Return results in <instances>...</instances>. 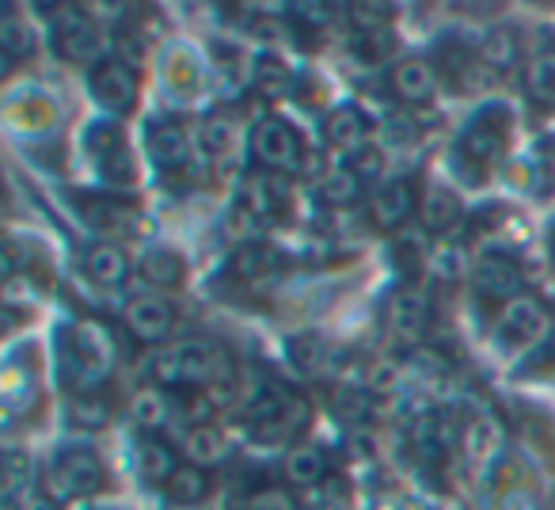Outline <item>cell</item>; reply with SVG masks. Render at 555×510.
<instances>
[{
    "instance_id": "obj_9",
    "label": "cell",
    "mask_w": 555,
    "mask_h": 510,
    "mask_svg": "<svg viewBox=\"0 0 555 510\" xmlns=\"http://www.w3.org/2000/svg\"><path fill=\"white\" fill-rule=\"evenodd\" d=\"M476 282L487 297H499L502 305L521 297V271L509 259H502V255H491V259H483L476 267Z\"/></svg>"
},
{
    "instance_id": "obj_7",
    "label": "cell",
    "mask_w": 555,
    "mask_h": 510,
    "mask_svg": "<svg viewBox=\"0 0 555 510\" xmlns=\"http://www.w3.org/2000/svg\"><path fill=\"white\" fill-rule=\"evenodd\" d=\"M126 320H130V332L145 343H160L164 335L176 328L171 305L160 302V297H138V302L130 305V313H126Z\"/></svg>"
},
{
    "instance_id": "obj_17",
    "label": "cell",
    "mask_w": 555,
    "mask_h": 510,
    "mask_svg": "<svg viewBox=\"0 0 555 510\" xmlns=\"http://www.w3.org/2000/svg\"><path fill=\"white\" fill-rule=\"evenodd\" d=\"M164 492H168V499H171V507H198L202 499L209 495V480H206V472L198 469V464H179L176 469V476L164 484Z\"/></svg>"
},
{
    "instance_id": "obj_36",
    "label": "cell",
    "mask_w": 555,
    "mask_h": 510,
    "mask_svg": "<svg viewBox=\"0 0 555 510\" xmlns=\"http://www.w3.org/2000/svg\"><path fill=\"white\" fill-rule=\"evenodd\" d=\"M396 385V370L388 362H377L370 370V388H377V393H385V388Z\"/></svg>"
},
{
    "instance_id": "obj_25",
    "label": "cell",
    "mask_w": 555,
    "mask_h": 510,
    "mask_svg": "<svg viewBox=\"0 0 555 510\" xmlns=\"http://www.w3.org/2000/svg\"><path fill=\"white\" fill-rule=\"evenodd\" d=\"M525 80H529V92L537 95V100L555 103V50H547V54L532 58L529 73H525Z\"/></svg>"
},
{
    "instance_id": "obj_29",
    "label": "cell",
    "mask_w": 555,
    "mask_h": 510,
    "mask_svg": "<svg viewBox=\"0 0 555 510\" xmlns=\"http://www.w3.org/2000/svg\"><path fill=\"white\" fill-rule=\"evenodd\" d=\"M31 42H35L31 27H27L16 12H9V16L0 20V47L9 50V54H27V50H31Z\"/></svg>"
},
{
    "instance_id": "obj_5",
    "label": "cell",
    "mask_w": 555,
    "mask_h": 510,
    "mask_svg": "<svg viewBox=\"0 0 555 510\" xmlns=\"http://www.w3.org/2000/svg\"><path fill=\"white\" fill-rule=\"evenodd\" d=\"M370 209L377 217V225L385 229H400L411 214H415V194L403 179H385V183L373 187V199H370Z\"/></svg>"
},
{
    "instance_id": "obj_12",
    "label": "cell",
    "mask_w": 555,
    "mask_h": 510,
    "mask_svg": "<svg viewBox=\"0 0 555 510\" xmlns=\"http://www.w3.org/2000/svg\"><path fill=\"white\" fill-rule=\"evenodd\" d=\"M85 271H88V279L100 282V286H122L126 275H130V259L122 255V247L95 244L92 252L85 255Z\"/></svg>"
},
{
    "instance_id": "obj_10",
    "label": "cell",
    "mask_w": 555,
    "mask_h": 510,
    "mask_svg": "<svg viewBox=\"0 0 555 510\" xmlns=\"http://www.w3.org/2000/svg\"><path fill=\"white\" fill-rule=\"evenodd\" d=\"M456 217H461V199H456V191H449L446 183L426 187L423 199H418V221L430 232H446Z\"/></svg>"
},
{
    "instance_id": "obj_1",
    "label": "cell",
    "mask_w": 555,
    "mask_h": 510,
    "mask_svg": "<svg viewBox=\"0 0 555 510\" xmlns=\"http://www.w3.org/2000/svg\"><path fill=\"white\" fill-rule=\"evenodd\" d=\"M224 355L221 347L206 340H183L168 350H156V355L145 358V370L153 373L164 385H206V381H217L224 373Z\"/></svg>"
},
{
    "instance_id": "obj_13",
    "label": "cell",
    "mask_w": 555,
    "mask_h": 510,
    "mask_svg": "<svg viewBox=\"0 0 555 510\" xmlns=\"http://www.w3.org/2000/svg\"><path fill=\"white\" fill-rule=\"evenodd\" d=\"M138 271H141V279H145L149 286L171 290V286H179V282H183L186 267H183V259L171 252V247H149V252L141 255Z\"/></svg>"
},
{
    "instance_id": "obj_33",
    "label": "cell",
    "mask_w": 555,
    "mask_h": 510,
    "mask_svg": "<svg viewBox=\"0 0 555 510\" xmlns=\"http://www.w3.org/2000/svg\"><path fill=\"white\" fill-rule=\"evenodd\" d=\"M244 510H297L294 502H289V495L286 492H255L251 499L244 502Z\"/></svg>"
},
{
    "instance_id": "obj_3",
    "label": "cell",
    "mask_w": 555,
    "mask_h": 510,
    "mask_svg": "<svg viewBox=\"0 0 555 510\" xmlns=\"http://www.w3.org/2000/svg\"><path fill=\"white\" fill-rule=\"evenodd\" d=\"M255 156L274 171H301L305 168V145L294 133V126L286 118H262L255 126Z\"/></svg>"
},
{
    "instance_id": "obj_38",
    "label": "cell",
    "mask_w": 555,
    "mask_h": 510,
    "mask_svg": "<svg viewBox=\"0 0 555 510\" xmlns=\"http://www.w3.org/2000/svg\"><path fill=\"white\" fill-rule=\"evenodd\" d=\"M297 16L312 20V24H324V20H332V9H297Z\"/></svg>"
},
{
    "instance_id": "obj_37",
    "label": "cell",
    "mask_w": 555,
    "mask_h": 510,
    "mask_svg": "<svg viewBox=\"0 0 555 510\" xmlns=\"http://www.w3.org/2000/svg\"><path fill=\"white\" fill-rule=\"evenodd\" d=\"M502 510H537V502H532L529 492H521V487H514V492L502 499Z\"/></svg>"
},
{
    "instance_id": "obj_31",
    "label": "cell",
    "mask_w": 555,
    "mask_h": 510,
    "mask_svg": "<svg viewBox=\"0 0 555 510\" xmlns=\"http://www.w3.org/2000/svg\"><path fill=\"white\" fill-rule=\"evenodd\" d=\"M133 419H138L141 426H160L164 419H168V400L149 388V393H141L138 400H133Z\"/></svg>"
},
{
    "instance_id": "obj_18",
    "label": "cell",
    "mask_w": 555,
    "mask_h": 510,
    "mask_svg": "<svg viewBox=\"0 0 555 510\" xmlns=\"http://www.w3.org/2000/svg\"><path fill=\"white\" fill-rule=\"evenodd\" d=\"M138 469H141V476L145 480H153V484H168L171 476H176V454H171L164 442H141V449H138Z\"/></svg>"
},
{
    "instance_id": "obj_2",
    "label": "cell",
    "mask_w": 555,
    "mask_h": 510,
    "mask_svg": "<svg viewBox=\"0 0 555 510\" xmlns=\"http://www.w3.org/2000/svg\"><path fill=\"white\" fill-rule=\"evenodd\" d=\"M103 480L100 469V457L92 449H65V454L54 457L47 472V487H50V499H80V495H92Z\"/></svg>"
},
{
    "instance_id": "obj_35",
    "label": "cell",
    "mask_w": 555,
    "mask_h": 510,
    "mask_svg": "<svg viewBox=\"0 0 555 510\" xmlns=\"http://www.w3.org/2000/svg\"><path fill=\"white\" fill-rule=\"evenodd\" d=\"M354 171L362 179H373L380 171V156H377V149H362V153L354 156Z\"/></svg>"
},
{
    "instance_id": "obj_21",
    "label": "cell",
    "mask_w": 555,
    "mask_h": 510,
    "mask_svg": "<svg viewBox=\"0 0 555 510\" xmlns=\"http://www.w3.org/2000/svg\"><path fill=\"white\" fill-rule=\"evenodd\" d=\"M320 194H324L332 206H350V202L362 194V176H358L354 168H335L324 176V183H320Z\"/></svg>"
},
{
    "instance_id": "obj_8",
    "label": "cell",
    "mask_w": 555,
    "mask_h": 510,
    "mask_svg": "<svg viewBox=\"0 0 555 510\" xmlns=\"http://www.w3.org/2000/svg\"><path fill=\"white\" fill-rule=\"evenodd\" d=\"M426 320H430V305H426V297L418 294V290L408 286L388 302V324H392V332L403 335V340H418Z\"/></svg>"
},
{
    "instance_id": "obj_20",
    "label": "cell",
    "mask_w": 555,
    "mask_h": 510,
    "mask_svg": "<svg viewBox=\"0 0 555 510\" xmlns=\"http://www.w3.org/2000/svg\"><path fill=\"white\" fill-rule=\"evenodd\" d=\"M232 267H236L240 279H267V275H274L278 255L267 244H244L236 252V259H232Z\"/></svg>"
},
{
    "instance_id": "obj_11",
    "label": "cell",
    "mask_w": 555,
    "mask_h": 510,
    "mask_svg": "<svg viewBox=\"0 0 555 510\" xmlns=\"http://www.w3.org/2000/svg\"><path fill=\"white\" fill-rule=\"evenodd\" d=\"M186 156H191V138L179 126L160 123L149 130V161L156 168H179V164H186Z\"/></svg>"
},
{
    "instance_id": "obj_6",
    "label": "cell",
    "mask_w": 555,
    "mask_h": 510,
    "mask_svg": "<svg viewBox=\"0 0 555 510\" xmlns=\"http://www.w3.org/2000/svg\"><path fill=\"white\" fill-rule=\"evenodd\" d=\"M92 88H95V100H100L103 107H111V111H126L133 103V95H138V80H133V73L126 69L122 62L95 65Z\"/></svg>"
},
{
    "instance_id": "obj_34",
    "label": "cell",
    "mask_w": 555,
    "mask_h": 510,
    "mask_svg": "<svg viewBox=\"0 0 555 510\" xmlns=\"http://www.w3.org/2000/svg\"><path fill=\"white\" fill-rule=\"evenodd\" d=\"M380 141H385V145L403 149V145L415 141V133H411V126L403 123V118H392V123H385V130H380Z\"/></svg>"
},
{
    "instance_id": "obj_26",
    "label": "cell",
    "mask_w": 555,
    "mask_h": 510,
    "mask_svg": "<svg viewBox=\"0 0 555 510\" xmlns=\"http://www.w3.org/2000/svg\"><path fill=\"white\" fill-rule=\"evenodd\" d=\"M198 141L206 156H229L232 145H236V130H232L229 118H209V123H202Z\"/></svg>"
},
{
    "instance_id": "obj_22",
    "label": "cell",
    "mask_w": 555,
    "mask_h": 510,
    "mask_svg": "<svg viewBox=\"0 0 555 510\" xmlns=\"http://www.w3.org/2000/svg\"><path fill=\"white\" fill-rule=\"evenodd\" d=\"M461 153L468 156V161H479V164H487V161H494V156L502 153V133L494 130V126H472L468 133L461 138Z\"/></svg>"
},
{
    "instance_id": "obj_23",
    "label": "cell",
    "mask_w": 555,
    "mask_h": 510,
    "mask_svg": "<svg viewBox=\"0 0 555 510\" xmlns=\"http://www.w3.org/2000/svg\"><path fill=\"white\" fill-rule=\"evenodd\" d=\"M251 80H255V88H259L262 95H282L289 88V65L282 62L278 54H262L259 62H255Z\"/></svg>"
},
{
    "instance_id": "obj_30",
    "label": "cell",
    "mask_w": 555,
    "mask_h": 510,
    "mask_svg": "<svg viewBox=\"0 0 555 510\" xmlns=\"http://www.w3.org/2000/svg\"><path fill=\"white\" fill-rule=\"evenodd\" d=\"M240 202H244V206L251 209V214L259 217V221H262V217H270V214L278 209L274 187H270L267 179H251V183H247V191H244V199H240Z\"/></svg>"
},
{
    "instance_id": "obj_4",
    "label": "cell",
    "mask_w": 555,
    "mask_h": 510,
    "mask_svg": "<svg viewBox=\"0 0 555 510\" xmlns=\"http://www.w3.org/2000/svg\"><path fill=\"white\" fill-rule=\"evenodd\" d=\"M547 332V313L532 297H514L502 305L499 320H494V335L502 347H529Z\"/></svg>"
},
{
    "instance_id": "obj_19",
    "label": "cell",
    "mask_w": 555,
    "mask_h": 510,
    "mask_svg": "<svg viewBox=\"0 0 555 510\" xmlns=\"http://www.w3.org/2000/svg\"><path fill=\"white\" fill-rule=\"evenodd\" d=\"M186 457H191V464H198V469L217 464L224 457V438L214 426H194V431L186 434Z\"/></svg>"
},
{
    "instance_id": "obj_14",
    "label": "cell",
    "mask_w": 555,
    "mask_h": 510,
    "mask_svg": "<svg viewBox=\"0 0 555 510\" xmlns=\"http://www.w3.org/2000/svg\"><path fill=\"white\" fill-rule=\"evenodd\" d=\"M392 85H396V92H400L408 103L430 100V95H434V69H430V62H423V58H403V62L392 69Z\"/></svg>"
},
{
    "instance_id": "obj_24",
    "label": "cell",
    "mask_w": 555,
    "mask_h": 510,
    "mask_svg": "<svg viewBox=\"0 0 555 510\" xmlns=\"http://www.w3.org/2000/svg\"><path fill=\"white\" fill-rule=\"evenodd\" d=\"M324 457H320V449H294V454L286 457V476L294 480V484H301V487H312V484H320L324 480Z\"/></svg>"
},
{
    "instance_id": "obj_32",
    "label": "cell",
    "mask_w": 555,
    "mask_h": 510,
    "mask_svg": "<svg viewBox=\"0 0 555 510\" xmlns=\"http://www.w3.org/2000/svg\"><path fill=\"white\" fill-rule=\"evenodd\" d=\"M73 416H77L80 426H103L111 411L100 396H77V400H73Z\"/></svg>"
},
{
    "instance_id": "obj_28",
    "label": "cell",
    "mask_w": 555,
    "mask_h": 510,
    "mask_svg": "<svg viewBox=\"0 0 555 510\" xmlns=\"http://www.w3.org/2000/svg\"><path fill=\"white\" fill-rule=\"evenodd\" d=\"M517 62V42L509 31H491L483 42V65L487 69H509Z\"/></svg>"
},
{
    "instance_id": "obj_15",
    "label": "cell",
    "mask_w": 555,
    "mask_h": 510,
    "mask_svg": "<svg viewBox=\"0 0 555 510\" xmlns=\"http://www.w3.org/2000/svg\"><path fill=\"white\" fill-rule=\"evenodd\" d=\"M365 138H370V126H365V118L358 115V111L343 107L327 118V141H332L335 149H343V153L358 156L365 149Z\"/></svg>"
},
{
    "instance_id": "obj_27",
    "label": "cell",
    "mask_w": 555,
    "mask_h": 510,
    "mask_svg": "<svg viewBox=\"0 0 555 510\" xmlns=\"http://www.w3.org/2000/svg\"><path fill=\"white\" fill-rule=\"evenodd\" d=\"M259 217L251 214V209L244 206V202H236V206L229 209V214H224V237L232 240V244H251V237L255 232H259Z\"/></svg>"
},
{
    "instance_id": "obj_16",
    "label": "cell",
    "mask_w": 555,
    "mask_h": 510,
    "mask_svg": "<svg viewBox=\"0 0 555 510\" xmlns=\"http://www.w3.org/2000/svg\"><path fill=\"white\" fill-rule=\"evenodd\" d=\"M57 39H62V54L69 62H92L100 54V31L92 24H85L80 12H69V24L57 31Z\"/></svg>"
}]
</instances>
